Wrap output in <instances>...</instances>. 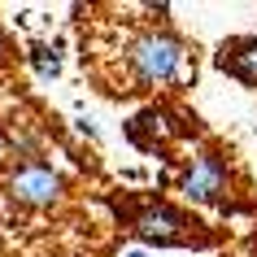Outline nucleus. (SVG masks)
Here are the masks:
<instances>
[{
  "label": "nucleus",
  "mask_w": 257,
  "mask_h": 257,
  "mask_svg": "<svg viewBox=\"0 0 257 257\" xmlns=\"http://www.w3.org/2000/svg\"><path fill=\"white\" fill-rule=\"evenodd\" d=\"M183 44L175 35H166V31H149V35H140L131 48H126V66L136 74L140 87H170L179 83L183 74Z\"/></svg>",
  "instance_id": "1"
},
{
  "label": "nucleus",
  "mask_w": 257,
  "mask_h": 257,
  "mask_svg": "<svg viewBox=\"0 0 257 257\" xmlns=\"http://www.w3.org/2000/svg\"><path fill=\"white\" fill-rule=\"evenodd\" d=\"M196 222H192L183 209H175V205H144V209H136L131 214V231H136L144 244H157V248H175V244H205L201 235H196Z\"/></svg>",
  "instance_id": "2"
},
{
  "label": "nucleus",
  "mask_w": 257,
  "mask_h": 257,
  "mask_svg": "<svg viewBox=\"0 0 257 257\" xmlns=\"http://www.w3.org/2000/svg\"><path fill=\"white\" fill-rule=\"evenodd\" d=\"M5 192H9L18 205L48 209V205L61 201V192H66V179L57 175L53 166H44V162H35V157H27V162H18L14 170H9V179H5Z\"/></svg>",
  "instance_id": "3"
},
{
  "label": "nucleus",
  "mask_w": 257,
  "mask_h": 257,
  "mask_svg": "<svg viewBox=\"0 0 257 257\" xmlns=\"http://www.w3.org/2000/svg\"><path fill=\"white\" fill-rule=\"evenodd\" d=\"M188 126L183 122H175V113L170 109H162V105H149V109H140L136 118L126 122V136H131V144L136 149H144V153H157V149H166L175 136H183Z\"/></svg>",
  "instance_id": "4"
},
{
  "label": "nucleus",
  "mask_w": 257,
  "mask_h": 257,
  "mask_svg": "<svg viewBox=\"0 0 257 257\" xmlns=\"http://www.w3.org/2000/svg\"><path fill=\"white\" fill-rule=\"evenodd\" d=\"M179 188L188 192L192 201H201V205L222 201V192H227V162H222L218 153H205V157H196V162L183 170Z\"/></svg>",
  "instance_id": "5"
},
{
  "label": "nucleus",
  "mask_w": 257,
  "mask_h": 257,
  "mask_svg": "<svg viewBox=\"0 0 257 257\" xmlns=\"http://www.w3.org/2000/svg\"><path fill=\"white\" fill-rule=\"evenodd\" d=\"M218 66L227 70V74H235V79H244V83H257V35L222 44V53H218Z\"/></svg>",
  "instance_id": "6"
},
{
  "label": "nucleus",
  "mask_w": 257,
  "mask_h": 257,
  "mask_svg": "<svg viewBox=\"0 0 257 257\" xmlns=\"http://www.w3.org/2000/svg\"><path fill=\"white\" fill-rule=\"evenodd\" d=\"M31 66H35V74L40 79H57L61 74V57H57V48H48V44H31Z\"/></svg>",
  "instance_id": "7"
},
{
  "label": "nucleus",
  "mask_w": 257,
  "mask_h": 257,
  "mask_svg": "<svg viewBox=\"0 0 257 257\" xmlns=\"http://www.w3.org/2000/svg\"><path fill=\"white\" fill-rule=\"evenodd\" d=\"M126 257H140V253H126Z\"/></svg>",
  "instance_id": "8"
}]
</instances>
